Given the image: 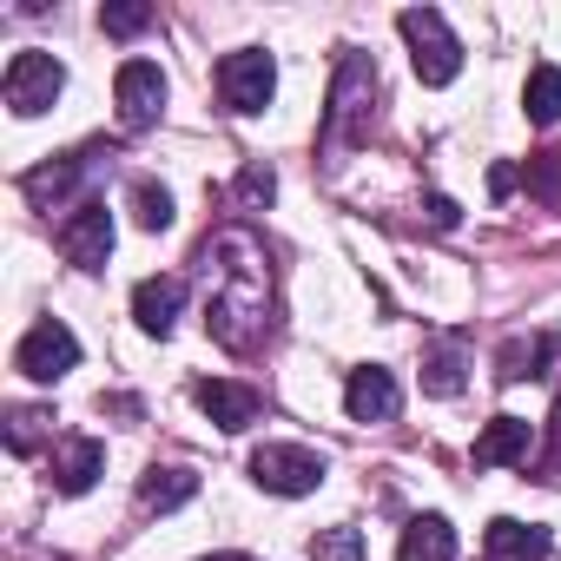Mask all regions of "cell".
I'll return each instance as SVG.
<instances>
[{
	"label": "cell",
	"mask_w": 561,
	"mask_h": 561,
	"mask_svg": "<svg viewBox=\"0 0 561 561\" xmlns=\"http://www.w3.org/2000/svg\"><path fill=\"white\" fill-rule=\"evenodd\" d=\"M198 291H205V331L225 351L244 357L271 337V251L244 225H225L198 244Z\"/></svg>",
	"instance_id": "obj_1"
},
{
	"label": "cell",
	"mask_w": 561,
	"mask_h": 561,
	"mask_svg": "<svg viewBox=\"0 0 561 561\" xmlns=\"http://www.w3.org/2000/svg\"><path fill=\"white\" fill-rule=\"evenodd\" d=\"M397 34L410 41V67H416L423 87H449V80L462 73V41L449 34V21H443L436 8H410V14H397Z\"/></svg>",
	"instance_id": "obj_2"
},
{
	"label": "cell",
	"mask_w": 561,
	"mask_h": 561,
	"mask_svg": "<svg viewBox=\"0 0 561 561\" xmlns=\"http://www.w3.org/2000/svg\"><path fill=\"white\" fill-rule=\"evenodd\" d=\"M324 469L331 462L318 449H305V443H257L251 449V482L271 489V495H311L324 482Z\"/></svg>",
	"instance_id": "obj_3"
},
{
	"label": "cell",
	"mask_w": 561,
	"mask_h": 561,
	"mask_svg": "<svg viewBox=\"0 0 561 561\" xmlns=\"http://www.w3.org/2000/svg\"><path fill=\"white\" fill-rule=\"evenodd\" d=\"M377 100V67L364 60V54H344V67H337V87H331V146H357V139H370V126H364V106Z\"/></svg>",
	"instance_id": "obj_4"
},
{
	"label": "cell",
	"mask_w": 561,
	"mask_h": 561,
	"mask_svg": "<svg viewBox=\"0 0 561 561\" xmlns=\"http://www.w3.org/2000/svg\"><path fill=\"white\" fill-rule=\"evenodd\" d=\"M271 93H277V67H271L264 47H238V54L218 60V100L231 113H264Z\"/></svg>",
	"instance_id": "obj_5"
},
{
	"label": "cell",
	"mask_w": 561,
	"mask_h": 561,
	"mask_svg": "<svg viewBox=\"0 0 561 561\" xmlns=\"http://www.w3.org/2000/svg\"><path fill=\"white\" fill-rule=\"evenodd\" d=\"M60 87H67V67H60L54 54H14V60H8V80H0V93H8V106H14L21 119L47 113V106L60 100Z\"/></svg>",
	"instance_id": "obj_6"
},
{
	"label": "cell",
	"mask_w": 561,
	"mask_h": 561,
	"mask_svg": "<svg viewBox=\"0 0 561 561\" xmlns=\"http://www.w3.org/2000/svg\"><path fill=\"white\" fill-rule=\"evenodd\" d=\"M73 364H80V337H73L60 318H41V324L21 337V351H14V370L34 377V383H60Z\"/></svg>",
	"instance_id": "obj_7"
},
{
	"label": "cell",
	"mask_w": 561,
	"mask_h": 561,
	"mask_svg": "<svg viewBox=\"0 0 561 561\" xmlns=\"http://www.w3.org/2000/svg\"><path fill=\"white\" fill-rule=\"evenodd\" d=\"M60 251H67V264L100 271V264H106V251H113V211H106L100 198H87V205L60 225Z\"/></svg>",
	"instance_id": "obj_8"
},
{
	"label": "cell",
	"mask_w": 561,
	"mask_h": 561,
	"mask_svg": "<svg viewBox=\"0 0 561 561\" xmlns=\"http://www.w3.org/2000/svg\"><path fill=\"white\" fill-rule=\"evenodd\" d=\"M113 100H119V119L139 133V126H152L159 106H165V73H159L152 60H126L119 80H113Z\"/></svg>",
	"instance_id": "obj_9"
},
{
	"label": "cell",
	"mask_w": 561,
	"mask_h": 561,
	"mask_svg": "<svg viewBox=\"0 0 561 561\" xmlns=\"http://www.w3.org/2000/svg\"><path fill=\"white\" fill-rule=\"evenodd\" d=\"M397 377L390 370H377V364H364V370H351V383H344V410L357 416V423H390L397 416Z\"/></svg>",
	"instance_id": "obj_10"
},
{
	"label": "cell",
	"mask_w": 561,
	"mask_h": 561,
	"mask_svg": "<svg viewBox=\"0 0 561 561\" xmlns=\"http://www.w3.org/2000/svg\"><path fill=\"white\" fill-rule=\"evenodd\" d=\"M192 397H198V410L218 423V430H251L257 423V390H244V383H225V377H205V383H192Z\"/></svg>",
	"instance_id": "obj_11"
},
{
	"label": "cell",
	"mask_w": 561,
	"mask_h": 561,
	"mask_svg": "<svg viewBox=\"0 0 561 561\" xmlns=\"http://www.w3.org/2000/svg\"><path fill=\"white\" fill-rule=\"evenodd\" d=\"M179 305H185V277H146V285L133 291V318H139L146 337H172Z\"/></svg>",
	"instance_id": "obj_12"
},
{
	"label": "cell",
	"mask_w": 561,
	"mask_h": 561,
	"mask_svg": "<svg viewBox=\"0 0 561 561\" xmlns=\"http://www.w3.org/2000/svg\"><path fill=\"white\" fill-rule=\"evenodd\" d=\"M100 469H106V449H100L93 436H67V443L54 449V489H60V495H87V489L100 482Z\"/></svg>",
	"instance_id": "obj_13"
},
{
	"label": "cell",
	"mask_w": 561,
	"mask_h": 561,
	"mask_svg": "<svg viewBox=\"0 0 561 561\" xmlns=\"http://www.w3.org/2000/svg\"><path fill=\"white\" fill-rule=\"evenodd\" d=\"M528 449H535V423H522V416H495V423L476 436V469L528 462Z\"/></svg>",
	"instance_id": "obj_14"
},
{
	"label": "cell",
	"mask_w": 561,
	"mask_h": 561,
	"mask_svg": "<svg viewBox=\"0 0 561 561\" xmlns=\"http://www.w3.org/2000/svg\"><path fill=\"white\" fill-rule=\"evenodd\" d=\"M482 554H489V561H541V554H548V528L515 522V515H495L489 535H482Z\"/></svg>",
	"instance_id": "obj_15"
},
{
	"label": "cell",
	"mask_w": 561,
	"mask_h": 561,
	"mask_svg": "<svg viewBox=\"0 0 561 561\" xmlns=\"http://www.w3.org/2000/svg\"><path fill=\"white\" fill-rule=\"evenodd\" d=\"M397 561H456V528L443 515H416L397 541Z\"/></svg>",
	"instance_id": "obj_16"
},
{
	"label": "cell",
	"mask_w": 561,
	"mask_h": 561,
	"mask_svg": "<svg viewBox=\"0 0 561 561\" xmlns=\"http://www.w3.org/2000/svg\"><path fill=\"white\" fill-rule=\"evenodd\" d=\"M87 172H93V152H73V159H60V165H41V172H27V198L47 211V205H60Z\"/></svg>",
	"instance_id": "obj_17"
},
{
	"label": "cell",
	"mask_w": 561,
	"mask_h": 561,
	"mask_svg": "<svg viewBox=\"0 0 561 561\" xmlns=\"http://www.w3.org/2000/svg\"><path fill=\"white\" fill-rule=\"evenodd\" d=\"M423 390L430 397H456L462 390V344L456 337H443V344L423 351Z\"/></svg>",
	"instance_id": "obj_18"
},
{
	"label": "cell",
	"mask_w": 561,
	"mask_h": 561,
	"mask_svg": "<svg viewBox=\"0 0 561 561\" xmlns=\"http://www.w3.org/2000/svg\"><path fill=\"white\" fill-rule=\"evenodd\" d=\"M198 495V476L192 469H146V482H139V502L146 508H179V502H192Z\"/></svg>",
	"instance_id": "obj_19"
},
{
	"label": "cell",
	"mask_w": 561,
	"mask_h": 561,
	"mask_svg": "<svg viewBox=\"0 0 561 561\" xmlns=\"http://www.w3.org/2000/svg\"><path fill=\"white\" fill-rule=\"evenodd\" d=\"M522 113L535 126H561V67H535L522 87Z\"/></svg>",
	"instance_id": "obj_20"
},
{
	"label": "cell",
	"mask_w": 561,
	"mask_h": 561,
	"mask_svg": "<svg viewBox=\"0 0 561 561\" xmlns=\"http://www.w3.org/2000/svg\"><path fill=\"white\" fill-rule=\"evenodd\" d=\"M311 561H364V528H351V522L318 528L311 535Z\"/></svg>",
	"instance_id": "obj_21"
},
{
	"label": "cell",
	"mask_w": 561,
	"mask_h": 561,
	"mask_svg": "<svg viewBox=\"0 0 561 561\" xmlns=\"http://www.w3.org/2000/svg\"><path fill=\"white\" fill-rule=\"evenodd\" d=\"M133 218H139L146 231H165V225H172V192L152 185V179H139V185H133Z\"/></svg>",
	"instance_id": "obj_22"
},
{
	"label": "cell",
	"mask_w": 561,
	"mask_h": 561,
	"mask_svg": "<svg viewBox=\"0 0 561 561\" xmlns=\"http://www.w3.org/2000/svg\"><path fill=\"white\" fill-rule=\"evenodd\" d=\"M528 192H535L541 205H561V146H548V152L528 159Z\"/></svg>",
	"instance_id": "obj_23"
},
{
	"label": "cell",
	"mask_w": 561,
	"mask_h": 561,
	"mask_svg": "<svg viewBox=\"0 0 561 561\" xmlns=\"http://www.w3.org/2000/svg\"><path fill=\"white\" fill-rule=\"evenodd\" d=\"M47 423H54L47 410H14V416H8V449H14V456H34Z\"/></svg>",
	"instance_id": "obj_24"
},
{
	"label": "cell",
	"mask_w": 561,
	"mask_h": 561,
	"mask_svg": "<svg viewBox=\"0 0 561 561\" xmlns=\"http://www.w3.org/2000/svg\"><path fill=\"white\" fill-rule=\"evenodd\" d=\"M100 27L106 34H139V27H152V8H139V0H113V8H100Z\"/></svg>",
	"instance_id": "obj_25"
},
{
	"label": "cell",
	"mask_w": 561,
	"mask_h": 561,
	"mask_svg": "<svg viewBox=\"0 0 561 561\" xmlns=\"http://www.w3.org/2000/svg\"><path fill=\"white\" fill-rule=\"evenodd\" d=\"M502 383H522V377H541V344H508L502 351Z\"/></svg>",
	"instance_id": "obj_26"
},
{
	"label": "cell",
	"mask_w": 561,
	"mask_h": 561,
	"mask_svg": "<svg viewBox=\"0 0 561 561\" xmlns=\"http://www.w3.org/2000/svg\"><path fill=\"white\" fill-rule=\"evenodd\" d=\"M277 192V179H271V165H244V179H238V198L244 205H264Z\"/></svg>",
	"instance_id": "obj_27"
},
{
	"label": "cell",
	"mask_w": 561,
	"mask_h": 561,
	"mask_svg": "<svg viewBox=\"0 0 561 561\" xmlns=\"http://www.w3.org/2000/svg\"><path fill=\"white\" fill-rule=\"evenodd\" d=\"M423 218H430L436 231H449V225H456V198H443V192H430V198H423Z\"/></svg>",
	"instance_id": "obj_28"
},
{
	"label": "cell",
	"mask_w": 561,
	"mask_h": 561,
	"mask_svg": "<svg viewBox=\"0 0 561 561\" xmlns=\"http://www.w3.org/2000/svg\"><path fill=\"white\" fill-rule=\"evenodd\" d=\"M541 377H561V331L541 337Z\"/></svg>",
	"instance_id": "obj_29"
},
{
	"label": "cell",
	"mask_w": 561,
	"mask_h": 561,
	"mask_svg": "<svg viewBox=\"0 0 561 561\" xmlns=\"http://www.w3.org/2000/svg\"><path fill=\"white\" fill-rule=\"evenodd\" d=\"M489 192H495V198H502V192H515V172H508V165H495V172H489Z\"/></svg>",
	"instance_id": "obj_30"
},
{
	"label": "cell",
	"mask_w": 561,
	"mask_h": 561,
	"mask_svg": "<svg viewBox=\"0 0 561 561\" xmlns=\"http://www.w3.org/2000/svg\"><path fill=\"white\" fill-rule=\"evenodd\" d=\"M211 561H251V554H211Z\"/></svg>",
	"instance_id": "obj_31"
}]
</instances>
